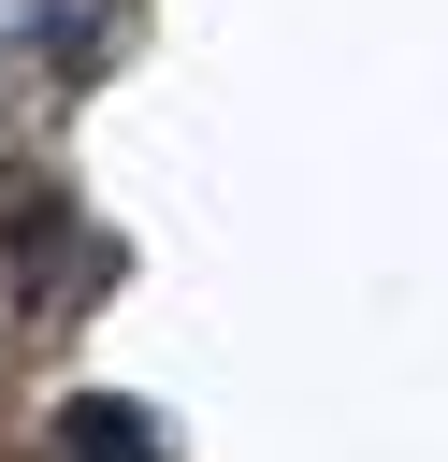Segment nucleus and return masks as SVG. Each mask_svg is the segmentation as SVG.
I'll return each instance as SVG.
<instances>
[{"mask_svg": "<svg viewBox=\"0 0 448 462\" xmlns=\"http://www.w3.org/2000/svg\"><path fill=\"white\" fill-rule=\"evenodd\" d=\"M58 448H72V462H159V419L116 404V390H72V404H58Z\"/></svg>", "mask_w": 448, "mask_h": 462, "instance_id": "f257e3e1", "label": "nucleus"}, {"mask_svg": "<svg viewBox=\"0 0 448 462\" xmlns=\"http://www.w3.org/2000/svg\"><path fill=\"white\" fill-rule=\"evenodd\" d=\"M43 58L58 72H101V0H43Z\"/></svg>", "mask_w": 448, "mask_h": 462, "instance_id": "f03ea898", "label": "nucleus"}]
</instances>
